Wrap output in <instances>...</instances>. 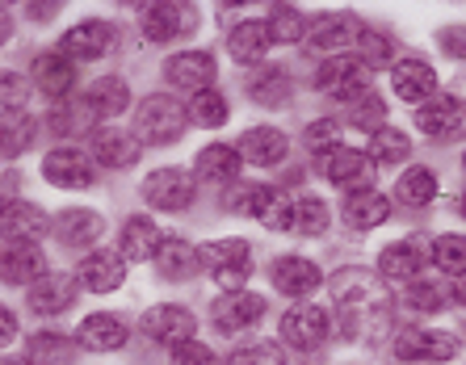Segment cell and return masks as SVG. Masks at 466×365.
Returning <instances> with one entry per match:
<instances>
[{"label": "cell", "mask_w": 466, "mask_h": 365, "mask_svg": "<svg viewBox=\"0 0 466 365\" xmlns=\"http://www.w3.org/2000/svg\"><path fill=\"white\" fill-rule=\"evenodd\" d=\"M0 278L9 286H30V281L46 278V257L38 244H9L0 252Z\"/></svg>", "instance_id": "obj_19"}, {"label": "cell", "mask_w": 466, "mask_h": 365, "mask_svg": "<svg viewBox=\"0 0 466 365\" xmlns=\"http://www.w3.org/2000/svg\"><path fill=\"white\" fill-rule=\"evenodd\" d=\"M202 265L215 273V281L223 290L236 294V290H244V281H248L252 252L244 239H215V244L202 248Z\"/></svg>", "instance_id": "obj_3"}, {"label": "cell", "mask_w": 466, "mask_h": 365, "mask_svg": "<svg viewBox=\"0 0 466 365\" xmlns=\"http://www.w3.org/2000/svg\"><path fill=\"white\" fill-rule=\"evenodd\" d=\"M429 257H433V265L441 269V273H454V278H462V273H466V239H462V236H441V239H433Z\"/></svg>", "instance_id": "obj_42"}, {"label": "cell", "mask_w": 466, "mask_h": 365, "mask_svg": "<svg viewBox=\"0 0 466 365\" xmlns=\"http://www.w3.org/2000/svg\"><path fill=\"white\" fill-rule=\"evenodd\" d=\"M122 278H127V260L118 252H88L76 269V286L88 294H109L118 290Z\"/></svg>", "instance_id": "obj_16"}, {"label": "cell", "mask_w": 466, "mask_h": 365, "mask_svg": "<svg viewBox=\"0 0 466 365\" xmlns=\"http://www.w3.org/2000/svg\"><path fill=\"white\" fill-rule=\"evenodd\" d=\"M328 332H332V315H328L324 307H311V302H303V307H290V311L282 315L286 344L303 349V353L319 349V344L328 340Z\"/></svg>", "instance_id": "obj_8"}, {"label": "cell", "mask_w": 466, "mask_h": 365, "mask_svg": "<svg viewBox=\"0 0 466 365\" xmlns=\"http://www.w3.org/2000/svg\"><path fill=\"white\" fill-rule=\"evenodd\" d=\"M239 160L244 164H257V168H273V164L286 160V151H290V143H286V135L278 127H252L239 135L236 143Z\"/></svg>", "instance_id": "obj_17"}, {"label": "cell", "mask_w": 466, "mask_h": 365, "mask_svg": "<svg viewBox=\"0 0 466 365\" xmlns=\"http://www.w3.org/2000/svg\"><path fill=\"white\" fill-rule=\"evenodd\" d=\"M101 231H106V218H101L97 210H88V206H72V210H64L59 223H55V236H59V244L64 248L97 244Z\"/></svg>", "instance_id": "obj_20"}, {"label": "cell", "mask_w": 466, "mask_h": 365, "mask_svg": "<svg viewBox=\"0 0 466 365\" xmlns=\"http://www.w3.org/2000/svg\"><path fill=\"white\" fill-rule=\"evenodd\" d=\"M143 332L152 336L156 344H185V340H194L198 332V319L185 307H177V302H168V307H156V311L143 315Z\"/></svg>", "instance_id": "obj_15"}, {"label": "cell", "mask_w": 466, "mask_h": 365, "mask_svg": "<svg viewBox=\"0 0 466 365\" xmlns=\"http://www.w3.org/2000/svg\"><path fill=\"white\" fill-rule=\"evenodd\" d=\"M13 336H17V315H13L9 307H0V349L13 344Z\"/></svg>", "instance_id": "obj_53"}, {"label": "cell", "mask_w": 466, "mask_h": 365, "mask_svg": "<svg viewBox=\"0 0 466 365\" xmlns=\"http://www.w3.org/2000/svg\"><path fill=\"white\" fill-rule=\"evenodd\" d=\"M424 252L420 248V239H403V244H390L387 252L379 257V273L387 281H400V286H412L416 281V273H420V265H424Z\"/></svg>", "instance_id": "obj_23"}, {"label": "cell", "mask_w": 466, "mask_h": 365, "mask_svg": "<svg viewBox=\"0 0 466 365\" xmlns=\"http://www.w3.org/2000/svg\"><path fill=\"white\" fill-rule=\"evenodd\" d=\"M43 177L51 185H59V189H88V185L97 181V168H93V160H88L85 151L55 147V151H46Z\"/></svg>", "instance_id": "obj_10"}, {"label": "cell", "mask_w": 466, "mask_h": 365, "mask_svg": "<svg viewBox=\"0 0 466 365\" xmlns=\"http://www.w3.org/2000/svg\"><path fill=\"white\" fill-rule=\"evenodd\" d=\"M361 55H358V59H361V64H366V67H379V64H390V43H387V38H382V34H370L366 30V38H361Z\"/></svg>", "instance_id": "obj_51"}, {"label": "cell", "mask_w": 466, "mask_h": 365, "mask_svg": "<svg viewBox=\"0 0 466 365\" xmlns=\"http://www.w3.org/2000/svg\"><path fill=\"white\" fill-rule=\"evenodd\" d=\"M319 269L311 265L307 257H282L278 265H273V286L282 294H290V299H307L311 290H319Z\"/></svg>", "instance_id": "obj_26"}, {"label": "cell", "mask_w": 466, "mask_h": 365, "mask_svg": "<svg viewBox=\"0 0 466 365\" xmlns=\"http://www.w3.org/2000/svg\"><path fill=\"white\" fill-rule=\"evenodd\" d=\"M269 30H273V43H299L307 30V22L299 17V9H290V5H278L269 17Z\"/></svg>", "instance_id": "obj_45"}, {"label": "cell", "mask_w": 466, "mask_h": 365, "mask_svg": "<svg viewBox=\"0 0 466 365\" xmlns=\"http://www.w3.org/2000/svg\"><path fill=\"white\" fill-rule=\"evenodd\" d=\"M13 38V17H9V9H0V46Z\"/></svg>", "instance_id": "obj_54"}, {"label": "cell", "mask_w": 466, "mask_h": 365, "mask_svg": "<svg viewBox=\"0 0 466 365\" xmlns=\"http://www.w3.org/2000/svg\"><path fill=\"white\" fill-rule=\"evenodd\" d=\"M93 160L106 164V168H130V164L139 160V143L130 139L127 130L106 127L93 135Z\"/></svg>", "instance_id": "obj_28"}, {"label": "cell", "mask_w": 466, "mask_h": 365, "mask_svg": "<svg viewBox=\"0 0 466 365\" xmlns=\"http://www.w3.org/2000/svg\"><path fill=\"white\" fill-rule=\"evenodd\" d=\"M408 307L420 315H433L445 307V290L433 286V281H412V286H408Z\"/></svg>", "instance_id": "obj_48"}, {"label": "cell", "mask_w": 466, "mask_h": 365, "mask_svg": "<svg viewBox=\"0 0 466 365\" xmlns=\"http://www.w3.org/2000/svg\"><path fill=\"white\" fill-rule=\"evenodd\" d=\"M328 206L319 202V198H299L294 202V223H290V231H299V236H319L328 227Z\"/></svg>", "instance_id": "obj_43"}, {"label": "cell", "mask_w": 466, "mask_h": 365, "mask_svg": "<svg viewBox=\"0 0 466 365\" xmlns=\"http://www.w3.org/2000/svg\"><path fill=\"white\" fill-rule=\"evenodd\" d=\"M173 365H218V357L210 353V344H198V340H185L173 349Z\"/></svg>", "instance_id": "obj_50"}, {"label": "cell", "mask_w": 466, "mask_h": 365, "mask_svg": "<svg viewBox=\"0 0 466 365\" xmlns=\"http://www.w3.org/2000/svg\"><path fill=\"white\" fill-rule=\"evenodd\" d=\"M210 311H215V328H218V332L236 336V332L252 328V323L265 315V299H260V294H248V290H236V294H223Z\"/></svg>", "instance_id": "obj_14"}, {"label": "cell", "mask_w": 466, "mask_h": 365, "mask_svg": "<svg viewBox=\"0 0 466 365\" xmlns=\"http://www.w3.org/2000/svg\"><path fill=\"white\" fill-rule=\"evenodd\" d=\"M185 114H189V122H198V127H210V130H215V127H223V122H228V101H223V93L207 88V93L189 97Z\"/></svg>", "instance_id": "obj_41"}, {"label": "cell", "mask_w": 466, "mask_h": 365, "mask_svg": "<svg viewBox=\"0 0 466 365\" xmlns=\"http://www.w3.org/2000/svg\"><path fill=\"white\" fill-rule=\"evenodd\" d=\"M34 85L43 88L46 97H64L76 88V64L59 51H46L34 59Z\"/></svg>", "instance_id": "obj_24"}, {"label": "cell", "mask_w": 466, "mask_h": 365, "mask_svg": "<svg viewBox=\"0 0 466 365\" xmlns=\"http://www.w3.org/2000/svg\"><path fill=\"white\" fill-rule=\"evenodd\" d=\"M462 168H466V156H462Z\"/></svg>", "instance_id": "obj_58"}, {"label": "cell", "mask_w": 466, "mask_h": 365, "mask_svg": "<svg viewBox=\"0 0 466 365\" xmlns=\"http://www.w3.org/2000/svg\"><path fill=\"white\" fill-rule=\"evenodd\" d=\"M46 227H51V218H46L34 202H9L5 210H0V231H5L13 244H22V239L25 244H34Z\"/></svg>", "instance_id": "obj_25"}, {"label": "cell", "mask_w": 466, "mask_h": 365, "mask_svg": "<svg viewBox=\"0 0 466 365\" xmlns=\"http://www.w3.org/2000/svg\"><path fill=\"white\" fill-rule=\"evenodd\" d=\"M38 135V122L25 109H0V156H22Z\"/></svg>", "instance_id": "obj_34"}, {"label": "cell", "mask_w": 466, "mask_h": 365, "mask_svg": "<svg viewBox=\"0 0 466 365\" xmlns=\"http://www.w3.org/2000/svg\"><path fill=\"white\" fill-rule=\"evenodd\" d=\"M340 218L353 231H374L390 218V202L379 194V189H361V194H349L345 206H340Z\"/></svg>", "instance_id": "obj_22"}, {"label": "cell", "mask_w": 466, "mask_h": 365, "mask_svg": "<svg viewBox=\"0 0 466 365\" xmlns=\"http://www.w3.org/2000/svg\"><path fill=\"white\" fill-rule=\"evenodd\" d=\"M164 76H168L173 88L198 97V93H207V88L215 85V59H210L207 51H181L164 64Z\"/></svg>", "instance_id": "obj_13"}, {"label": "cell", "mask_w": 466, "mask_h": 365, "mask_svg": "<svg viewBox=\"0 0 466 365\" xmlns=\"http://www.w3.org/2000/svg\"><path fill=\"white\" fill-rule=\"evenodd\" d=\"M416 127L437 143H454L466 135V106L458 97H450V93H437V97H429L416 109Z\"/></svg>", "instance_id": "obj_5"}, {"label": "cell", "mask_w": 466, "mask_h": 365, "mask_svg": "<svg viewBox=\"0 0 466 365\" xmlns=\"http://www.w3.org/2000/svg\"><path fill=\"white\" fill-rule=\"evenodd\" d=\"M0 365H34V361H30V357H25V361H0Z\"/></svg>", "instance_id": "obj_57"}, {"label": "cell", "mask_w": 466, "mask_h": 365, "mask_svg": "<svg viewBox=\"0 0 466 365\" xmlns=\"http://www.w3.org/2000/svg\"><path fill=\"white\" fill-rule=\"evenodd\" d=\"M458 215H462V218H466V194H462V202H458Z\"/></svg>", "instance_id": "obj_56"}, {"label": "cell", "mask_w": 466, "mask_h": 365, "mask_svg": "<svg viewBox=\"0 0 466 365\" xmlns=\"http://www.w3.org/2000/svg\"><path fill=\"white\" fill-rule=\"evenodd\" d=\"M88 106L97 109V118H118L130 109V88L122 76H101L93 93H88Z\"/></svg>", "instance_id": "obj_35"}, {"label": "cell", "mask_w": 466, "mask_h": 365, "mask_svg": "<svg viewBox=\"0 0 466 365\" xmlns=\"http://www.w3.org/2000/svg\"><path fill=\"white\" fill-rule=\"evenodd\" d=\"M269 46H273L269 22H239V25H231V34H228V51L239 64H260Z\"/></svg>", "instance_id": "obj_27"}, {"label": "cell", "mask_w": 466, "mask_h": 365, "mask_svg": "<svg viewBox=\"0 0 466 365\" xmlns=\"http://www.w3.org/2000/svg\"><path fill=\"white\" fill-rule=\"evenodd\" d=\"M156 265H160V278H168V281H185L198 265H202V252H198L194 244H185L181 236H164Z\"/></svg>", "instance_id": "obj_33"}, {"label": "cell", "mask_w": 466, "mask_h": 365, "mask_svg": "<svg viewBox=\"0 0 466 365\" xmlns=\"http://www.w3.org/2000/svg\"><path fill=\"white\" fill-rule=\"evenodd\" d=\"M303 143L315 151V156H328V151L340 147V127L332 118H319V122H311V127H307Z\"/></svg>", "instance_id": "obj_47"}, {"label": "cell", "mask_w": 466, "mask_h": 365, "mask_svg": "<svg viewBox=\"0 0 466 365\" xmlns=\"http://www.w3.org/2000/svg\"><path fill=\"white\" fill-rule=\"evenodd\" d=\"M332 299L340 307V332L345 336H374L387 323L390 299L382 281L366 269H340L332 278Z\"/></svg>", "instance_id": "obj_1"}, {"label": "cell", "mask_w": 466, "mask_h": 365, "mask_svg": "<svg viewBox=\"0 0 466 365\" xmlns=\"http://www.w3.org/2000/svg\"><path fill=\"white\" fill-rule=\"evenodd\" d=\"M25 101H30V80L5 67V72H0V106H5V109H22Z\"/></svg>", "instance_id": "obj_49"}, {"label": "cell", "mask_w": 466, "mask_h": 365, "mask_svg": "<svg viewBox=\"0 0 466 365\" xmlns=\"http://www.w3.org/2000/svg\"><path fill=\"white\" fill-rule=\"evenodd\" d=\"M0 210H5V202H0Z\"/></svg>", "instance_id": "obj_59"}, {"label": "cell", "mask_w": 466, "mask_h": 365, "mask_svg": "<svg viewBox=\"0 0 466 365\" xmlns=\"http://www.w3.org/2000/svg\"><path fill=\"white\" fill-rule=\"evenodd\" d=\"M395 357H403V361H450V357H458V336L429 332V328H408L395 340Z\"/></svg>", "instance_id": "obj_11"}, {"label": "cell", "mask_w": 466, "mask_h": 365, "mask_svg": "<svg viewBox=\"0 0 466 365\" xmlns=\"http://www.w3.org/2000/svg\"><path fill=\"white\" fill-rule=\"evenodd\" d=\"M382 114H387V106H382V97L379 93H361V97H353L349 101V122H353V127H361V130H379V122H382Z\"/></svg>", "instance_id": "obj_44"}, {"label": "cell", "mask_w": 466, "mask_h": 365, "mask_svg": "<svg viewBox=\"0 0 466 365\" xmlns=\"http://www.w3.org/2000/svg\"><path fill=\"white\" fill-rule=\"evenodd\" d=\"M395 198H400L403 206H429L437 198V172L433 168H408L400 177V185H395Z\"/></svg>", "instance_id": "obj_38"}, {"label": "cell", "mask_w": 466, "mask_h": 365, "mask_svg": "<svg viewBox=\"0 0 466 365\" xmlns=\"http://www.w3.org/2000/svg\"><path fill=\"white\" fill-rule=\"evenodd\" d=\"M185 30V5H147L143 9V34L152 43H173Z\"/></svg>", "instance_id": "obj_36"}, {"label": "cell", "mask_w": 466, "mask_h": 365, "mask_svg": "<svg viewBox=\"0 0 466 365\" xmlns=\"http://www.w3.org/2000/svg\"><path fill=\"white\" fill-rule=\"evenodd\" d=\"M160 227L152 223V218H130L127 227H122V260H156L160 257Z\"/></svg>", "instance_id": "obj_30"}, {"label": "cell", "mask_w": 466, "mask_h": 365, "mask_svg": "<svg viewBox=\"0 0 466 365\" xmlns=\"http://www.w3.org/2000/svg\"><path fill=\"white\" fill-rule=\"evenodd\" d=\"M76 340L85 344V349H93V353H114V349L127 344V323L114 319V315H88V319L80 323Z\"/></svg>", "instance_id": "obj_31"}, {"label": "cell", "mask_w": 466, "mask_h": 365, "mask_svg": "<svg viewBox=\"0 0 466 365\" xmlns=\"http://www.w3.org/2000/svg\"><path fill=\"white\" fill-rule=\"evenodd\" d=\"M290 72L286 67H257L248 76V97L265 109H282L290 101Z\"/></svg>", "instance_id": "obj_29"}, {"label": "cell", "mask_w": 466, "mask_h": 365, "mask_svg": "<svg viewBox=\"0 0 466 365\" xmlns=\"http://www.w3.org/2000/svg\"><path fill=\"white\" fill-rule=\"evenodd\" d=\"M239 151L236 147H228V143H210V147H202L198 151V160H194V168H198V177L202 181H218V185H236V177H239Z\"/></svg>", "instance_id": "obj_32"}, {"label": "cell", "mask_w": 466, "mask_h": 365, "mask_svg": "<svg viewBox=\"0 0 466 365\" xmlns=\"http://www.w3.org/2000/svg\"><path fill=\"white\" fill-rule=\"evenodd\" d=\"M228 365H286V353L273 340H257V344H244V349H236Z\"/></svg>", "instance_id": "obj_46"}, {"label": "cell", "mask_w": 466, "mask_h": 365, "mask_svg": "<svg viewBox=\"0 0 466 365\" xmlns=\"http://www.w3.org/2000/svg\"><path fill=\"white\" fill-rule=\"evenodd\" d=\"M319 172H324V181L340 185V189H353V194L374 189V160L358 147H337L328 156H319Z\"/></svg>", "instance_id": "obj_6"}, {"label": "cell", "mask_w": 466, "mask_h": 365, "mask_svg": "<svg viewBox=\"0 0 466 365\" xmlns=\"http://www.w3.org/2000/svg\"><path fill=\"white\" fill-rule=\"evenodd\" d=\"M315 88H319V93H332V97H340L349 106V101L361 97L370 88V67L361 64L358 55H332V59L319 64V72H315Z\"/></svg>", "instance_id": "obj_4"}, {"label": "cell", "mask_w": 466, "mask_h": 365, "mask_svg": "<svg viewBox=\"0 0 466 365\" xmlns=\"http://www.w3.org/2000/svg\"><path fill=\"white\" fill-rule=\"evenodd\" d=\"M194 194H198V185L185 168H156L143 181V198L156 210H185V206L194 202Z\"/></svg>", "instance_id": "obj_9"}, {"label": "cell", "mask_w": 466, "mask_h": 365, "mask_svg": "<svg viewBox=\"0 0 466 365\" xmlns=\"http://www.w3.org/2000/svg\"><path fill=\"white\" fill-rule=\"evenodd\" d=\"M25 357H30L34 365H64L67 357H72V340L59 332H38L25 344Z\"/></svg>", "instance_id": "obj_40"}, {"label": "cell", "mask_w": 466, "mask_h": 365, "mask_svg": "<svg viewBox=\"0 0 466 365\" xmlns=\"http://www.w3.org/2000/svg\"><path fill=\"white\" fill-rule=\"evenodd\" d=\"M366 38V25L353 13H328V17H315L307 25V46L311 51H328V55H345V46L361 43Z\"/></svg>", "instance_id": "obj_7"}, {"label": "cell", "mask_w": 466, "mask_h": 365, "mask_svg": "<svg viewBox=\"0 0 466 365\" xmlns=\"http://www.w3.org/2000/svg\"><path fill=\"white\" fill-rule=\"evenodd\" d=\"M454 299H458V302H462V307H466V273H462V278L454 281Z\"/></svg>", "instance_id": "obj_55"}, {"label": "cell", "mask_w": 466, "mask_h": 365, "mask_svg": "<svg viewBox=\"0 0 466 365\" xmlns=\"http://www.w3.org/2000/svg\"><path fill=\"white\" fill-rule=\"evenodd\" d=\"M76 302V281L67 273H46L30 286V311L38 315H64Z\"/></svg>", "instance_id": "obj_21"}, {"label": "cell", "mask_w": 466, "mask_h": 365, "mask_svg": "<svg viewBox=\"0 0 466 365\" xmlns=\"http://www.w3.org/2000/svg\"><path fill=\"white\" fill-rule=\"evenodd\" d=\"M390 88L400 93V101L424 106L429 97H437V72L424 59H400L390 64Z\"/></svg>", "instance_id": "obj_18"}, {"label": "cell", "mask_w": 466, "mask_h": 365, "mask_svg": "<svg viewBox=\"0 0 466 365\" xmlns=\"http://www.w3.org/2000/svg\"><path fill=\"white\" fill-rule=\"evenodd\" d=\"M185 122H189L185 106L173 97H164V93L147 97L135 109V130H139V139H147V143H177L185 135Z\"/></svg>", "instance_id": "obj_2"}, {"label": "cell", "mask_w": 466, "mask_h": 365, "mask_svg": "<svg viewBox=\"0 0 466 365\" xmlns=\"http://www.w3.org/2000/svg\"><path fill=\"white\" fill-rule=\"evenodd\" d=\"M109 51H114V30L106 22H76L59 38V55H67L72 64H88V59H101Z\"/></svg>", "instance_id": "obj_12"}, {"label": "cell", "mask_w": 466, "mask_h": 365, "mask_svg": "<svg viewBox=\"0 0 466 365\" xmlns=\"http://www.w3.org/2000/svg\"><path fill=\"white\" fill-rule=\"evenodd\" d=\"M441 46H445V55L462 59V55H466V30H462V25H450V30H441Z\"/></svg>", "instance_id": "obj_52"}, {"label": "cell", "mask_w": 466, "mask_h": 365, "mask_svg": "<svg viewBox=\"0 0 466 365\" xmlns=\"http://www.w3.org/2000/svg\"><path fill=\"white\" fill-rule=\"evenodd\" d=\"M412 156V143H408V135L395 127H379L374 135H370V160L374 164H403Z\"/></svg>", "instance_id": "obj_39"}, {"label": "cell", "mask_w": 466, "mask_h": 365, "mask_svg": "<svg viewBox=\"0 0 466 365\" xmlns=\"http://www.w3.org/2000/svg\"><path fill=\"white\" fill-rule=\"evenodd\" d=\"M51 130L55 135H97V109L88 101H72V106H59L51 114Z\"/></svg>", "instance_id": "obj_37"}]
</instances>
